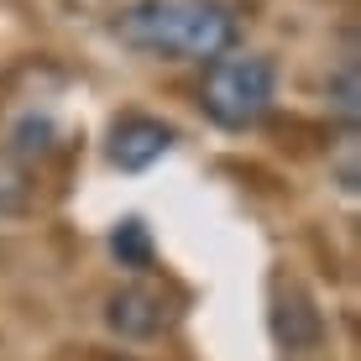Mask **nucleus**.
<instances>
[{"instance_id": "nucleus-7", "label": "nucleus", "mask_w": 361, "mask_h": 361, "mask_svg": "<svg viewBox=\"0 0 361 361\" xmlns=\"http://www.w3.org/2000/svg\"><path fill=\"white\" fill-rule=\"evenodd\" d=\"M110 252L121 257V267H131V272H147V267H152V231H147V220L126 215L116 231H110Z\"/></svg>"}, {"instance_id": "nucleus-3", "label": "nucleus", "mask_w": 361, "mask_h": 361, "mask_svg": "<svg viewBox=\"0 0 361 361\" xmlns=\"http://www.w3.org/2000/svg\"><path fill=\"white\" fill-rule=\"evenodd\" d=\"M178 142V131L163 116H147V110H126V116L110 121L105 131V163L121 173H147L152 163H163Z\"/></svg>"}, {"instance_id": "nucleus-4", "label": "nucleus", "mask_w": 361, "mask_h": 361, "mask_svg": "<svg viewBox=\"0 0 361 361\" xmlns=\"http://www.w3.org/2000/svg\"><path fill=\"white\" fill-rule=\"evenodd\" d=\"M267 330H272V341H278L283 351H293V356H309V351L325 345V314H319V304L309 298V288L293 283V278H272Z\"/></svg>"}, {"instance_id": "nucleus-8", "label": "nucleus", "mask_w": 361, "mask_h": 361, "mask_svg": "<svg viewBox=\"0 0 361 361\" xmlns=\"http://www.w3.org/2000/svg\"><path fill=\"white\" fill-rule=\"evenodd\" d=\"M53 136H58V126H53L47 116H21V121H16V131H11V147H6V152L27 163V157L53 152Z\"/></svg>"}, {"instance_id": "nucleus-9", "label": "nucleus", "mask_w": 361, "mask_h": 361, "mask_svg": "<svg viewBox=\"0 0 361 361\" xmlns=\"http://www.w3.org/2000/svg\"><path fill=\"white\" fill-rule=\"evenodd\" d=\"M330 105H335V116H341L345 121V126H356V58H345V63L341 68H335V79H330Z\"/></svg>"}, {"instance_id": "nucleus-6", "label": "nucleus", "mask_w": 361, "mask_h": 361, "mask_svg": "<svg viewBox=\"0 0 361 361\" xmlns=\"http://www.w3.org/2000/svg\"><path fill=\"white\" fill-rule=\"evenodd\" d=\"M32 199H37L32 168L21 163V157L0 152V220H11V215H27V209H32Z\"/></svg>"}, {"instance_id": "nucleus-5", "label": "nucleus", "mask_w": 361, "mask_h": 361, "mask_svg": "<svg viewBox=\"0 0 361 361\" xmlns=\"http://www.w3.org/2000/svg\"><path fill=\"white\" fill-rule=\"evenodd\" d=\"M105 325L121 335V341H152L173 325V304L152 283H126L105 298Z\"/></svg>"}, {"instance_id": "nucleus-1", "label": "nucleus", "mask_w": 361, "mask_h": 361, "mask_svg": "<svg viewBox=\"0 0 361 361\" xmlns=\"http://www.w3.org/2000/svg\"><path fill=\"white\" fill-rule=\"evenodd\" d=\"M235 11L220 0H131L116 16V37L152 58H209L235 47Z\"/></svg>"}, {"instance_id": "nucleus-2", "label": "nucleus", "mask_w": 361, "mask_h": 361, "mask_svg": "<svg viewBox=\"0 0 361 361\" xmlns=\"http://www.w3.org/2000/svg\"><path fill=\"white\" fill-rule=\"evenodd\" d=\"M278 94V68L262 53H220L204 63L199 79V110L215 121L220 131H252L257 121L272 110Z\"/></svg>"}, {"instance_id": "nucleus-10", "label": "nucleus", "mask_w": 361, "mask_h": 361, "mask_svg": "<svg viewBox=\"0 0 361 361\" xmlns=\"http://www.w3.org/2000/svg\"><path fill=\"white\" fill-rule=\"evenodd\" d=\"M53 361H131V356H121V351H99V345H73V351L53 356Z\"/></svg>"}]
</instances>
